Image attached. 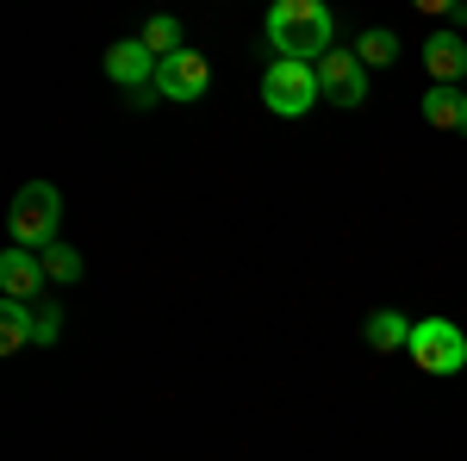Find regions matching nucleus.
Returning a JSON list of instances; mask_svg holds the SVG:
<instances>
[{
  "label": "nucleus",
  "mask_w": 467,
  "mask_h": 461,
  "mask_svg": "<svg viewBox=\"0 0 467 461\" xmlns=\"http://www.w3.org/2000/svg\"><path fill=\"white\" fill-rule=\"evenodd\" d=\"M262 32L281 50V63H324L330 37H337V19H330L324 0H275L268 19H262Z\"/></svg>",
  "instance_id": "f257e3e1"
},
{
  "label": "nucleus",
  "mask_w": 467,
  "mask_h": 461,
  "mask_svg": "<svg viewBox=\"0 0 467 461\" xmlns=\"http://www.w3.org/2000/svg\"><path fill=\"white\" fill-rule=\"evenodd\" d=\"M57 218H63V194H57L50 181H26V187L13 194V213H6V225H13V244L44 256V249L57 244Z\"/></svg>",
  "instance_id": "f03ea898"
},
{
  "label": "nucleus",
  "mask_w": 467,
  "mask_h": 461,
  "mask_svg": "<svg viewBox=\"0 0 467 461\" xmlns=\"http://www.w3.org/2000/svg\"><path fill=\"white\" fill-rule=\"evenodd\" d=\"M324 100L318 88V63H268V75H262V107L275 112V119H306V112Z\"/></svg>",
  "instance_id": "7ed1b4c3"
},
{
  "label": "nucleus",
  "mask_w": 467,
  "mask_h": 461,
  "mask_svg": "<svg viewBox=\"0 0 467 461\" xmlns=\"http://www.w3.org/2000/svg\"><path fill=\"white\" fill-rule=\"evenodd\" d=\"M411 361L424 368V374H436V381H449V374H462L467 368V330L449 319H418L411 324Z\"/></svg>",
  "instance_id": "20e7f679"
},
{
  "label": "nucleus",
  "mask_w": 467,
  "mask_h": 461,
  "mask_svg": "<svg viewBox=\"0 0 467 461\" xmlns=\"http://www.w3.org/2000/svg\"><path fill=\"white\" fill-rule=\"evenodd\" d=\"M206 88H213V63H206L200 50H181V57H162V63H156V94H162V100L193 107V100H206Z\"/></svg>",
  "instance_id": "39448f33"
},
{
  "label": "nucleus",
  "mask_w": 467,
  "mask_h": 461,
  "mask_svg": "<svg viewBox=\"0 0 467 461\" xmlns=\"http://www.w3.org/2000/svg\"><path fill=\"white\" fill-rule=\"evenodd\" d=\"M318 88L324 100H337V107H361L368 100V69H361L356 50H330L318 63Z\"/></svg>",
  "instance_id": "423d86ee"
},
{
  "label": "nucleus",
  "mask_w": 467,
  "mask_h": 461,
  "mask_svg": "<svg viewBox=\"0 0 467 461\" xmlns=\"http://www.w3.org/2000/svg\"><path fill=\"white\" fill-rule=\"evenodd\" d=\"M44 287H50V275H44V256H37V249H6V256H0V299H26V306H32V299H44Z\"/></svg>",
  "instance_id": "0eeeda50"
},
{
  "label": "nucleus",
  "mask_w": 467,
  "mask_h": 461,
  "mask_svg": "<svg viewBox=\"0 0 467 461\" xmlns=\"http://www.w3.org/2000/svg\"><path fill=\"white\" fill-rule=\"evenodd\" d=\"M107 75L125 88V94L156 88V57H150V44L144 37H119V44H107Z\"/></svg>",
  "instance_id": "6e6552de"
},
{
  "label": "nucleus",
  "mask_w": 467,
  "mask_h": 461,
  "mask_svg": "<svg viewBox=\"0 0 467 461\" xmlns=\"http://www.w3.org/2000/svg\"><path fill=\"white\" fill-rule=\"evenodd\" d=\"M424 69H431V88H462L467 81V44L455 32H431V44H424Z\"/></svg>",
  "instance_id": "1a4fd4ad"
},
{
  "label": "nucleus",
  "mask_w": 467,
  "mask_h": 461,
  "mask_svg": "<svg viewBox=\"0 0 467 461\" xmlns=\"http://www.w3.org/2000/svg\"><path fill=\"white\" fill-rule=\"evenodd\" d=\"M37 343V306L26 299H0V355H19Z\"/></svg>",
  "instance_id": "9d476101"
},
{
  "label": "nucleus",
  "mask_w": 467,
  "mask_h": 461,
  "mask_svg": "<svg viewBox=\"0 0 467 461\" xmlns=\"http://www.w3.org/2000/svg\"><path fill=\"white\" fill-rule=\"evenodd\" d=\"M424 125H436V131H467V88H431L424 94Z\"/></svg>",
  "instance_id": "9b49d317"
},
{
  "label": "nucleus",
  "mask_w": 467,
  "mask_h": 461,
  "mask_svg": "<svg viewBox=\"0 0 467 461\" xmlns=\"http://www.w3.org/2000/svg\"><path fill=\"white\" fill-rule=\"evenodd\" d=\"M144 44H150V57L162 63V57H181V50H187V32H181L175 13H156V19L144 26Z\"/></svg>",
  "instance_id": "f8f14e48"
},
{
  "label": "nucleus",
  "mask_w": 467,
  "mask_h": 461,
  "mask_svg": "<svg viewBox=\"0 0 467 461\" xmlns=\"http://www.w3.org/2000/svg\"><path fill=\"white\" fill-rule=\"evenodd\" d=\"M368 350H411V324L399 319V312H374L368 319Z\"/></svg>",
  "instance_id": "ddd939ff"
},
{
  "label": "nucleus",
  "mask_w": 467,
  "mask_h": 461,
  "mask_svg": "<svg viewBox=\"0 0 467 461\" xmlns=\"http://www.w3.org/2000/svg\"><path fill=\"white\" fill-rule=\"evenodd\" d=\"M356 57H361V69H387V63L399 57V37L387 32V26H374V32L356 37Z\"/></svg>",
  "instance_id": "4468645a"
},
{
  "label": "nucleus",
  "mask_w": 467,
  "mask_h": 461,
  "mask_svg": "<svg viewBox=\"0 0 467 461\" xmlns=\"http://www.w3.org/2000/svg\"><path fill=\"white\" fill-rule=\"evenodd\" d=\"M81 268H88V262H81V249H69V244H50V249H44V275H50L57 287L81 281Z\"/></svg>",
  "instance_id": "2eb2a0df"
},
{
  "label": "nucleus",
  "mask_w": 467,
  "mask_h": 461,
  "mask_svg": "<svg viewBox=\"0 0 467 461\" xmlns=\"http://www.w3.org/2000/svg\"><path fill=\"white\" fill-rule=\"evenodd\" d=\"M57 330H63V312H57V306H37V350L57 343Z\"/></svg>",
  "instance_id": "dca6fc26"
}]
</instances>
